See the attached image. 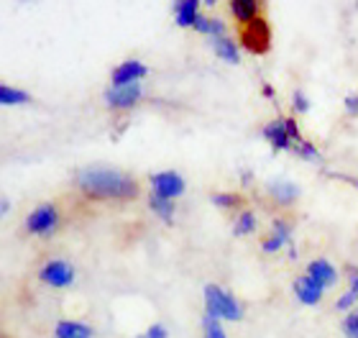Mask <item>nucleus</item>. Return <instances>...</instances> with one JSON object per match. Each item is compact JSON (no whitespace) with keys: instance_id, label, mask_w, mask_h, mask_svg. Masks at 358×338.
<instances>
[{"instance_id":"a211bd4d","label":"nucleus","mask_w":358,"mask_h":338,"mask_svg":"<svg viewBox=\"0 0 358 338\" xmlns=\"http://www.w3.org/2000/svg\"><path fill=\"white\" fill-rule=\"evenodd\" d=\"M149 208H151V213L157 216V218H162V223H166V225H172L174 223V200H166V197H159V195H154L151 192L149 195Z\"/></svg>"},{"instance_id":"20e7f679","label":"nucleus","mask_w":358,"mask_h":338,"mask_svg":"<svg viewBox=\"0 0 358 338\" xmlns=\"http://www.w3.org/2000/svg\"><path fill=\"white\" fill-rule=\"evenodd\" d=\"M75 274H77L75 267H72L67 259H49V262L38 269V279L49 287H57V290L72 285V282H75Z\"/></svg>"},{"instance_id":"a878e982","label":"nucleus","mask_w":358,"mask_h":338,"mask_svg":"<svg viewBox=\"0 0 358 338\" xmlns=\"http://www.w3.org/2000/svg\"><path fill=\"white\" fill-rule=\"evenodd\" d=\"M292 108H294V113H307L310 111V98H307L302 90H294V95H292Z\"/></svg>"},{"instance_id":"c756f323","label":"nucleus","mask_w":358,"mask_h":338,"mask_svg":"<svg viewBox=\"0 0 358 338\" xmlns=\"http://www.w3.org/2000/svg\"><path fill=\"white\" fill-rule=\"evenodd\" d=\"M343 108H345V113H348V115L358 118V92H353V95H345Z\"/></svg>"},{"instance_id":"aec40b11","label":"nucleus","mask_w":358,"mask_h":338,"mask_svg":"<svg viewBox=\"0 0 358 338\" xmlns=\"http://www.w3.org/2000/svg\"><path fill=\"white\" fill-rule=\"evenodd\" d=\"M194 31L208 38H217V36H225V23L220 18H205V15H200L197 23H194Z\"/></svg>"},{"instance_id":"4468645a","label":"nucleus","mask_w":358,"mask_h":338,"mask_svg":"<svg viewBox=\"0 0 358 338\" xmlns=\"http://www.w3.org/2000/svg\"><path fill=\"white\" fill-rule=\"evenodd\" d=\"M200 15V0H179V3H174V21L182 29H194Z\"/></svg>"},{"instance_id":"f8f14e48","label":"nucleus","mask_w":358,"mask_h":338,"mask_svg":"<svg viewBox=\"0 0 358 338\" xmlns=\"http://www.w3.org/2000/svg\"><path fill=\"white\" fill-rule=\"evenodd\" d=\"M305 274L307 277H313L315 282H317L320 287H325V290L338 285V269L328 262V259H313V262L307 264Z\"/></svg>"},{"instance_id":"7c9ffc66","label":"nucleus","mask_w":358,"mask_h":338,"mask_svg":"<svg viewBox=\"0 0 358 338\" xmlns=\"http://www.w3.org/2000/svg\"><path fill=\"white\" fill-rule=\"evenodd\" d=\"M146 336L149 338H169V328H166L164 323H154V325H149Z\"/></svg>"},{"instance_id":"39448f33","label":"nucleus","mask_w":358,"mask_h":338,"mask_svg":"<svg viewBox=\"0 0 358 338\" xmlns=\"http://www.w3.org/2000/svg\"><path fill=\"white\" fill-rule=\"evenodd\" d=\"M149 185H151V192H154V195L166 197V200H177L179 195H185V190H187L185 177L172 172V169H166V172H154L149 177Z\"/></svg>"},{"instance_id":"423d86ee","label":"nucleus","mask_w":358,"mask_h":338,"mask_svg":"<svg viewBox=\"0 0 358 338\" xmlns=\"http://www.w3.org/2000/svg\"><path fill=\"white\" fill-rule=\"evenodd\" d=\"M141 85H123V87L110 85L105 90V106L110 111H131L141 100Z\"/></svg>"},{"instance_id":"2eb2a0df","label":"nucleus","mask_w":358,"mask_h":338,"mask_svg":"<svg viewBox=\"0 0 358 338\" xmlns=\"http://www.w3.org/2000/svg\"><path fill=\"white\" fill-rule=\"evenodd\" d=\"M231 15L241 26H248V23H254L256 18H262L259 10H262V3L259 0H233L231 6Z\"/></svg>"},{"instance_id":"0eeeda50","label":"nucleus","mask_w":358,"mask_h":338,"mask_svg":"<svg viewBox=\"0 0 358 338\" xmlns=\"http://www.w3.org/2000/svg\"><path fill=\"white\" fill-rule=\"evenodd\" d=\"M268 44H271V31H268V23L264 18H256L254 23L243 26V46L251 49L254 54L268 52Z\"/></svg>"},{"instance_id":"c85d7f7f","label":"nucleus","mask_w":358,"mask_h":338,"mask_svg":"<svg viewBox=\"0 0 358 338\" xmlns=\"http://www.w3.org/2000/svg\"><path fill=\"white\" fill-rule=\"evenodd\" d=\"M345 277H348V290L358 295V267L356 264H345Z\"/></svg>"},{"instance_id":"f257e3e1","label":"nucleus","mask_w":358,"mask_h":338,"mask_svg":"<svg viewBox=\"0 0 358 338\" xmlns=\"http://www.w3.org/2000/svg\"><path fill=\"white\" fill-rule=\"evenodd\" d=\"M75 185L92 200H134L138 195V182L131 174L108 167H87L80 169Z\"/></svg>"},{"instance_id":"473e14b6","label":"nucleus","mask_w":358,"mask_h":338,"mask_svg":"<svg viewBox=\"0 0 358 338\" xmlns=\"http://www.w3.org/2000/svg\"><path fill=\"white\" fill-rule=\"evenodd\" d=\"M262 92H264V95H266V98H274V87H271V85H264Z\"/></svg>"},{"instance_id":"9d476101","label":"nucleus","mask_w":358,"mask_h":338,"mask_svg":"<svg viewBox=\"0 0 358 338\" xmlns=\"http://www.w3.org/2000/svg\"><path fill=\"white\" fill-rule=\"evenodd\" d=\"M262 136L271 143V149L274 151H294V141H292L289 131L284 126V118H276L271 123L262 128Z\"/></svg>"},{"instance_id":"393cba45","label":"nucleus","mask_w":358,"mask_h":338,"mask_svg":"<svg viewBox=\"0 0 358 338\" xmlns=\"http://www.w3.org/2000/svg\"><path fill=\"white\" fill-rule=\"evenodd\" d=\"M341 331H343L345 338H358V310H351V313L343 318Z\"/></svg>"},{"instance_id":"ddd939ff","label":"nucleus","mask_w":358,"mask_h":338,"mask_svg":"<svg viewBox=\"0 0 358 338\" xmlns=\"http://www.w3.org/2000/svg\"><path fill=\"white\" fill-rule=\"evenodd\" d=\"M266 192L276 205H294L299 200V188L292 180H271Z\"/></svg>"},{"instance_id":"72a5a7b5","label":"nucleus","mask_w":358,"mask_h":338,"mask_svg":"<svg viewBox=\"0 0 358 338\" xmlns=\"http://www.w3.org/2000/svg\"><path fill=\"white\" fill-rule=\"evenodd\" d=\"M333 177H341V180L351 182V185H356V188H358V180H353V177H343V174H333Z\"/></svg>"},{"instance_id":"2f4dec72","label":"nucleus","mask_w":358,"mask_h":338,"mask_svg":"<svg viewBox=\"0 0 358 338\" xmlns=\"http://www.w3.org/2000/svg\"><path fill=\"white\" fill-rule=\"evenodd\" d=\"M8 211H10V200H8V197H3V200H0V216H6Z\"/></svg>"},{"instance_id":"dca6fc26","label":"nucleus","mask_w":358,"mask_h":338,"mask_svg":"<svg viewBox=\"0 0 358 338\" xmlns=\"http://www.w3.org/2000/svg\"><path fill=\"white\" fill-rule=\"evenodd\" d=\"M95 331L85 321H59L54 325V338H92Z\"/></svg>"},{"instance_id":"6e6552de","label":"nucleus","mask_w":358,"mask_h":338,"mask_svg":"<svg viewBox=\"0 0 358 338\" xmlns=\"http://www.w3.org/2000/svg\"><path fill=\"white\" fill-rule=\"evenodd\" d=\"M146 75H149V67H146L143 62L126 59L123 64H118V67L113 69L110 80L115 87H123V85H141V80Z\"/></svg>"},{"instance_id":"9b49d317","label":"nucleus","mask_w":358,"mask_h":338,"mask_svg":"<svg viewBox=\"0 0 358 338\" xmlns=\"http://www.w3.org/2000/svg\"><path fill=\"white\" fill-rule=\"evenodd\" d=\"M292 290H294V297H297L302 305H310V308L317 305V302L322 300V295H325V287H320L313 277H307V274L294 279Z\"/></svg>"},{"instance_id":"f03ea898","label":"nucleus","mask_w":358,"mask_h":338,"mask_svg":"<svg viewBox=\"0 0 358 338\" xmlns=\"http://www.w3.org/2000/svg\"><path fill=\"white\" fill-rule=\"evenodd\" d=\"M205 313L217 318L220 323L223 321H241L243 318V305L223 287L208 285L205 287Z\"/></svg>"},{"instance_id":"cd10ccee","label":"nucleus","mask_w":358,"mask_h":338,"mask_svg":"<svg viewBox=\"0 0 358 338\" xmlns=\"http://www.w3.org/2000/svg\"><path fill=\"white\" fill-rule=\"evenodd\" d=\"M284 126H287V131H289V136H292V141H294V146L305 141V136H302V131H299L297 120H294V118H284Z\"/></svg>"},{"instance_id":"4be33fe9","label":"nucleus","mask_w":358,"mask_h":338,"mask_svg":"<svg viewBox=\"0 0 358 338\" xmlns=\"http://www.w3.org/2000/svg\"><path fill=\"white\" fill-rule=\"evenodd\" d=\"M294 154H297V157H302L305 162H315V164H320V162H322L320 149H317L313 141H307V139L302 143H297V146H294Z\"/></svg>"},{"instance_id":"f3484780","label":"nucleus","mask_w":358,"mask_h":338,"mask_svg":"<svg viewBox=\"0 0 358 338\" xmlns=\"http://www.w3.org/2000/svg\"><path fill=\"white\" fill-rule=\"evenodd\" d=\"M210 46H213V52H215L217 59H223L225 64H238L241 62V52H238V44L228 36H217V38H210Z\"/></svg>"},{"instance_id":"b1692460","label":"nucleus","mask_w":358,"mask_h":338,"mask_svg":"<svg viewBox=\"0 0 358 338\" xmlns=\"http://www.w3.org/2000/svg\"><path fill=\"white\" fill-rule=\"evenodd\" d=\"M202 331H205V338H228V333L223 331V325H220V321L213 316H202Z\"/></svg>"},{"instance_id":"5701e85b","label":"nucleus","mask_w":358,"mask_h":338,"mask_svg":"<svg viewBox=\"0 0 358 338\" xmlns=\"http://www.w3.org/2000/svg\"><path fill=\"white\" fill-rule=\"evenodd\" d=\"M210 200H213L215 208H223V211H233V208H238V205L243 203L241 195H236V192H215Z\"/></svg>"},{"instance_id":"1a4fd4ad","label":"nucleus","mask_w":358,"mask_h":338,"mask_svg":"<svg viewBox=\"0 0 358 338\" xmlns=\"http://www.w3.org/2000/svg\"><path fill=\"white\" fill-rule=\"evenodd\" d=\"M292 228H294V225H292L289 220L276 218L274 225H271V233L262 241L264 254H276V251H282L284 246H289L292 244Z\"/></svg>"},{"instance_id":"6ab92c4d","label":"nucleus","mask_w":358,"mask_h":338,"mask_svg":"<svg viewBox=\"0 0 358 338\" xmlns=\"http://www.w3.org/2000/svg\"><path fill=\"white\" fill-rule=\"evenodd\" d=\"M31 95L26 90H18L13 85H0V106L13 108V106H29Z\"/></svg>"},{"instance_id":"7ed1b4c3","label":"nucleus","mask_w":358,"mask_h":338,"mask_svg":"<svg viewBox=\"0 0 358 338\" xmlns=\"http://www.w3.org/2000/svg\"><path fill=\"white\" fill-rule=\"evenodd\" d=\"M59 223H62L59 208H57L54 203H41L29 213V218H26V231H29L31 236H41V239H46V236H52V233L59 228Z\"/></svg>"},{"instance_id":"f704fd0d","label":"nucleus","mask_w":358,"mask_h":338,"mask_svg":"<svg viewBox=\"0 0 358 338\" xmlns=\"http://www.w3.org/2000/svg\"><path fill=\"white\" fill-rule=\"evenodd\" d=\"M136 338H149V336H146V333H141V336H136Z\"/></svg>"},{"instance_id":"bb28decb","label":"nucleus","mask_w":358,"mask_h":338,"mask_svg":"<svg viewBox=\"0 0 358 338\" xmlns=\"http://www.w3.org/2000/svg\"><path fill=\"white\" fill-rule=\"evenodd\" d=\"M358 302V295H353L351 290H345L341 297H338V302H336V308L341 310V313H345V310H351L353 305Z\"/></svg>"},{"instance_id":"412c9836","label":"nucleus","mask_w":358,"mask_h":338,"mask_svg":"<svg viewBox=\"0 0 358 338\" xmlns=\"http://www.w3.org/2000/svg\"><path fill=\"white\" fill-rule=\"evenodd\" d=\"M256 228H259V220H256V216L251 211H243L238 216V218H236V225H233V233H236V236H251V233L256 231Z\"/></svg>"}]
</instances>
